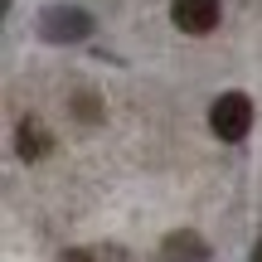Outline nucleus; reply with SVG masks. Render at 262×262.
Listing matches in <instances>:
<instances>
[{
  "instance_id": "f257e3e1",
  "label": "nucleus",
  "mask_w": 262,
  "mask_h": 262,
  "mask_svg": "<svg viewBox=\"0 0 262 262\" xmlns=\"http://www.w3.org/2000/svg\"><path fill=\"white\" fill-rule=\"evenodd\" d=\"M209 131L219 141H243L253 131V97L248 93H219L209 102Z\"/></svg>"
},
{
  "instance_id": "423d86ee",
  "label": "nucleus",
  "mask_w": 262,
  "mask_h": 262,
  "mask_svg": "<svg viewBox=\"0 0 262 262\" xmlns=\"http://www.w3.org/2000/svg\"><path fill=\"white\" fill-rule=\"evenodd\" d=\"M73 107H78V117H83V122H102V102H97L93 93H78Z\"/></svg>"
},
{
  "instance_id": "0eeeda50",
  "label": "nucleus",
  "mask_w": 262,
  "mask_h": 262,
  "mask_svg": "<svg viewBox=\"0 0 262 262\" xmlns=\"http://www.w3.org/2000/svg\"><path fill=\"white\" fill-rule=\"evenodd\" d=\"M248 262H262V243H253V253H248Z\"/></svg>"
},
{
  "instance_id": "20e7f679",
  "label": "nucleus",
  "mask_w": 262,
  "mask_h": 262,
  "mask_svg": "<svg viewBox=\"0 0 262 262\" xmlns=\"http://www.w3.org/2000/svg\"><path fill=\"white\" fill-rule=\"evenodd\" d=\"M160 257L165 262H209V243L194 233V228H180L160 243Z\"/></svg>"
},
{
  "instance_id": "f03ea898",
  "label": "nucleus",
  "mask_w": 262,
  "mask_h": 262,
  "mask_svg": "<svg viewBox=\"0 0 262 262\" xmlns=\"http://www.w3.org/2000/svg\"><path fill=\"white\" fill-rule=\"evenodd\" d=\"M39 34L49 44H78L93 34V15L83 5H44L39 10Z\"/></svg>"
},
{
  "instance_id": "39448f33",
  "label": "nucleus",
  "mask_w": 262,
  "mask_h": 262,
  "mask_svg": "<svg viewBox=\"0 0 262 262\" xmlns=\"http://www.w3.org/2000/svg\"><path fill=\"white\" fill-rule=\"evenodd\" d=\"M49 146H54L49 126H44V122H34V117H25V122H19V131H15V150H19L25 160H44V156H49Z\"/></svg>"
},
{
  "instance_id": "7ed1b4c3",
  "label": "nucleus",
  "mask_w": 262,
  "mask_h": 262,
  "mask_svg": "<svg viewBox=\"0 0 262 262\" xmlns=\"http://www.w3.org/2000/svg\"><path fill=\"white\" fill-rule=\"evenodd\" d=\"M170 19L180 34H209L219 29V0H170Z\"/></svg>"
}]
</instances>
